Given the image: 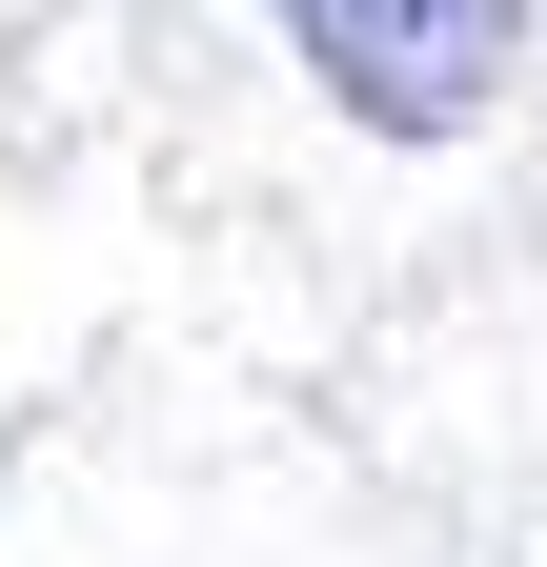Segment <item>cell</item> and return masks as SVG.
<instances>
[{"instance_id":"obj_1","label":"cell","mask_w":547,"mask_h":567,"mask_svg":"<svg viewBox=\"0 0 547 567\" xmlns=\"http://www.w3.org/2000/svg\"><path fill=\"white\" fill-rule=\"evenodd\" d=\"M285 41H305V82L345 102L365 142H466L507 102L527 0H285Z\"/></svg>"}]
</instances>
